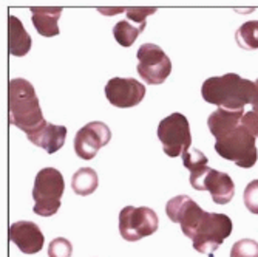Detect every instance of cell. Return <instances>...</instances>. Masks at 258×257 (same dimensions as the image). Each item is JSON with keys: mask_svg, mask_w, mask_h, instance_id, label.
Instances as JSON below:
<instances>
[{"mask_svg": "<svg viewBox=\"0 0 258 257\" xmlns=\"http://www.w3.org/2000/svg\"><path fill=\"white\" fill-rule=\"evenodd\" d=\"M8 113L10 124L27 135L34 132L45 121L39 98L31 82L23 78L11 79L8 84Z\"/></svg>", "mask_w": 258, "mask_h": 257, "instance_id": "obj_2", "label": "cell"}, {"mask_svg": "<svg viewBox=\"0 0 258 257\" xmlns=\"http://www.w3.org/2000/svg\"><path fill=\"white\" fill-rule=\"evenodd\" d=\"M159 219L152 208L125 206L119 213V232L124 240L138 242L158 231Z\"/></svg>", "mask_w": 258, "mask_h": 257, "instance_id": "obj_7", "label": "cell"}, {"mask_svg": "<svg viewBox=\"0 0 258 257\" xmlns=\"http://www.w3.org/2000/svg\"><path fill=\"white\" fill-rule=\"evenodd\" d=\"M256 136L241 123L232 132L215 141V150L224 160L233 161L238 168L250 169L258 160Z\"/></svg>", "mask_w": 258, "mask_h": 257, "instance_id": "obj_3", "label": "cell"}, {"mask_svg": "<svg viewBox=\"0 0 258 257\" xmlns=\"http://www.w3.org/2000/svg\"><path fill=\"white\" fill-rule=\"evenodd\" d=\"M27 138L33 144L42 147L43 150H46V153L51 155V153L57 152L65 144L67 127L43 121L40 124V127H37L34 132L28 133Z\"/></svg>", "mask_w": 258, "mask_h": 257, "instance_id": "obj_14", "label": "cell"}, {"mask_svg": "<svg viewBox=\"0 0 258 257\" xmlns=\"http://www.w3.org/2000/svg\"><path fill=\"white\" fill-rule=\"evenodd\" d=\"M246 112L244 110H226V109H218L214 113H210L207 118V126L210 133L214 135L215 141L229 132H232L235 127L240 126L241 118Z\"/></svg>", "mask_w": 258, "mask_h": 257, "instance_id": "obj_15", "label": "cell"}, {"mask_svg": "<svg viewBox=\"0 0 258 257\" xmlns=\"http://www.w3.org/2000/svg\"><path fill=\"white\" fill-rule=\"evenodd\" d=\"M146 30V27L133 25L130 20H119L113 28V36L119 45L122 46H132L136 40V37Z\"/></svg>", "mask_w": 258, "mask_h": 257, "instance_id": "obj_19", "label": "cell"}, {"mask_svg": "<svg viewBox=\"0 0 258 257\" xmlns=\"http://www.w3.org/2000/svg\"><path fill=\"white\" fill-rule=\"evenodd\" d=\"M235 40L243 50H258V20L243 23L235 33Z\"/></svg>", "mask_w": 258, "mask_h": 257, "instance_id": "obj_20", "label": "cell"}, {"mask_svg": "<svg viewBox=\"0 0 258 257\" xmlns=\"http://www.w3.org/2000/svg\"><path fill=\"white\" fill-rule=\"evenodd\" d=\"M244 204L247 211L258 216V180H252L244 189Z\"/></svg>", "mask_w": 258, "mask_h": 257, "instance_id": "obj_25", "label": "cell"}, {"mask_svg": "<svg viewBox=\"0 0 258 257\" xmlns=\"http://www.w3.org/2000/svg\"><path fill=\"white\" fill-rule=\"evenodd\" d=\"M8 50L17 58L25 56L31 50V36L23 28L22 22L13 14L8 16Z\"/></svg>", "mask_w": 258, "mask_h": 257, "instance_id": "obj_17", "label": "cell"}, {"mask_svg": "<svg viewBox=\"0 0 258 257\" xmlns=\"http://www.w3.org/2000/svg\"><path fill=\"white\" fill-rule=\"evenodd\" d=\"M108 102L119 109L138 106L146 96V87L133 78H111L105 85Z\"/></svg>", "mask_w": 258, "mask_h": 257, "instance_id": "obj_12", "label": "cell"}, {"mask_svg": "<svg viewBox=\"0 0 258 257\" xmlns=\"http://www.w3.org/2000/svg\"><path fill=\"white\" fill-rule=\"evenodd\" d=\"M230 257H258V242L252 239H241L233 243Z\"/></svg>", "mask_w": 258, "mask_h": 257, "instance_id": "obj_22", "label": "cell"}, {"mask_svg": "<svg viewBox=\"0 0 258 257\" xmlns=\"http://www.w3.org/2000/svg\"><path fill=\"white\" fill-rule=\"evenodd\" d=\"M65 191V181L62 174L54 168L40 169L34 180L33 198H34V214L40 217L54 216L59 208Z\"/></svg>", "mask_w": 258, "mask_h": 257, "instance_id": "obj_4", "label": "cell"}, {"mask_svg": "<svg viewBox=\"0 0 258 257\" xmlns=\"http://www.w3.org/2000/svg\"><path fill=\"white\" fill-rule=\"evenodd\" d=\"M98 184H99L98 174L91 168H81L78 172H75V175L72 178L73 192L81 197H87V195L93 194L98 189Z\"/></svg>", "mask_w": 258, "mask_h": 257, "instance_id": "obj_18", "label": "cell"}, {"mask_svg": "<svg viewBox=\"0 0 258 257\" xmlns=\"http://www.w3.org/2000/svg\"><path fill=\"white\" fill-rule=\"evenodd\" d=\"M138 56V73L144 82L152 85H159L172 73V62L164 53L161 46L155 43H144L139 46Z\"/></svg>", "mask_w": 258, "mask_h": 257, "instance_id": "obj_8", "label": "cell"}, {"mask_svg": "<svg viewBox=\"0 0 258 257\" xmlns=\"http://www.w3.org/2000/svg\"><path fill=\"white\" fill-rule=\"evenodd\" d=\"M111 139L108 126L102 121H91L78 130L75 136V152L82 160H91L98 155L101 147Z\"/></svg>", "mask_w": 258, "mask_h": 257, "instance_id": "obj_11", "label": "cell"}, {"mask_svg": "<svg viewBox=\"0 0 258 257\" xmlns=\"http://www.w3.org/2000/svg\"><path fill=\"white\" fill-rule=\"evenodd\" d=\"M73 245L65 237H57L48 245V257H72Z\"/></svg>", "mask_w": 258, "mask_h": 257, "instance_id": "obj_23", "label": "cell"}, {"mask_svg": "<svg viewBox=\"0 0 258 257\" xmlns=\"http://www.w3.org/2000/svg\"><path fill=\"white\" fill-rule=\"evenodd\" d=\"M241 124L247 127L255 136H258V113L256 112H246L241 118Z\"/></svg>", "mask_w": 258, "mask_h": 257, "instance_id": "obj_26", "label": "cell"}, {"mask_svg": "<svg viewBox=\"0 0 258 257\" xmlns=\"http://www.w3.org/2000/svg\"><path fill=\"white\" fill-rule=\"evenodd\" d=\"M204 209H201L189 195H176L166 204V214L173 222L181 225L185 237L194 239L195 232L203 220Z\"/></svg>", "mask_w": 258, "mask_h": 257, "instance_id": "obj_10", "label": "cell"}, {"mask_svg": "<svg viewBox=\"0 0 258 257\" xmlns=\"http://www.w3.org/2000/svg\"><path fill=\"white\" fill-rule=\"evenodd\" d=\"M190 184L197 191H209L217 204H227L235 194V184L230 175L210 169L209 166L190 172Z\"/></svg>", "mask_w": 258, "mask_h": 257, "instance_id": "obj_9", "label": "cell"}, {"mask_svg": "<svg viewBox=\"0 0 258 257\" xmlns=\"http://www.w3.org/2000/svg\"><path fill=\"white\" fill-rule=\"evenodd\" d=\"M232 234V220L226 214L204 213L203 220L192 239L194 248L201 254L210 257L223 245V242Z\"/></svg>", "mask_w": 258, "mask_h": 257, "instance_id": "obj_5", "label": "cell"}, {"mask_svg": "<svg viewBox=\"0 0 258 257\" xmlns=\"http://www.w3.org/2000/svg\"><path fill=\"white\" fill-rule=\"evenodd\" d=\"M201 95L206 102L215 104L226 110H243L252 104L255 96V82L241 78L237 73L214 76L204 81Z\"/></svg>", "mask_w": 258, "mask_h": 257, "instance_id": "obj_1", "label": "cell"}, {"mask_svg": "<svg viewBox=\"0 0 258 257\" xmlns=\"http://www.w3.org/2000/svg\"><path fill=\"white\" fill-rule=\"evenodd\" d=\"M182 165L185 169H189L190 172H195L201 168H206L207 166V157L198 150V149H189V150H184L182 152Z\"/></svg>", "mask_w": 258, "mask_h": 257, "instance_id": "obj_21", "label": "cell"}, {"mask_svg": "<svg viewBox=\"0 0 258 257\" xmlns=\"http://www.w3.org/2000/svg\"><path fill=\"white\" fill-rule=\"evenodd\" d=\"M33 25L40 36L53 37L59 34L57 20L62 14L60 7H31Z\"/></svg>", "mask_w": 258, "mask_h": 257, "instance_id": "obj_16", "label": "cell"}, {"mask_svg": "<svg viewBox=\"0 0 258 257\" xmlns=\"http://www.w3.org/2000/svg\"><path fill=\"white\" fill-rule=\"evenodd\" d=\"M8 236L23 254H36L43 248L45 243L40 228L34 222L28 220L14 222L8 229Z\"/></svg>", "mask_w": 258, "mask_h": 257, "instance_id": "obj_13", "label": "cell"}, {"mask_svg": "<svg viewBox=\"0 0 258 257\" xmlns=\"http://www.w3.org/2000/svg\"><path fill=\"white\" fill-rule=\"evenodd\" d=\"M158 138L167 157L175 158L182 155V152L189 150L192 144L189 120L178 112L166 116L158 126Z\"/></svg>", "mask_w": 258, "mask_h": 257, "instance_id": "obj_6", "label": "cell"}, {"mask_svg": "<svg viewBox=\"0 0 258 257\" xmlns=\"http://www.w3.org/2000/svg\"><path fill=\"white\" fill-rule=\"evenodd\" d=\"M127 13V20L130 22H135V25H141V27H146V19L156 13V8L155 7H132V8H127L125 10Z\"/></svg>", "mask_w": 258, "mask_h": 257, "instance_id": "obj_24", "label": "cell"}, {"mask_svg": "<svg viewBox=\"0 0 258 257\" xmlns=\"http://www.w3.org/2000/svg\"><path fill=\"white\" fill-rule=\"evenodd\" d=\"M253 82H255V96H253V101H252L250 106H252V110L258 113V79L253 81Z\"/></svg>", "mask_w": 258, "mask_h": 257, "instance_id": "obj_27", "label": "cell"}]
</instances>
